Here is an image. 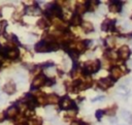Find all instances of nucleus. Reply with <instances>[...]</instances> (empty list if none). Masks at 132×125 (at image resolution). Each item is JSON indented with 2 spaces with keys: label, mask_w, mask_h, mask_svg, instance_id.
Wrapping results in <instances>:
<instances>
[{
  "label": "nucleus",
  "mask_w": 132,
  "mask_h": 125,
  "mask_svg": "<svg viewBox=\"0 0 132 125\" xmlns=\"http://www.w3.org/2000/svg\"><path fill=\"white\" fill-rule=\"evenodd\" d=\"M108 10L110 13H119L121 11V4L120 2H112L111 4H109Z\"/></svg>",
  "instance_id": "obj_9"
},
{
  "label": "nucleus",
  "mask_w": 132,
  "mask_h": 125,
  "mask_svg": "<svg viewBox=\"0 0 132 125\" xmlns=\"http://www.w3.org/2000/svg\"><path fill=\"white\" fill-rule=\"evenodd\" d=\"M46 78L43 77V76H38V77H36L34 80H33V82H32V87L33 88H39V87H41L43 84H46Z\"/></svg>",
  "instance_id": "obj_4"
},
{
  "label": "nucleus",
  "mask_w": 132,
  "mask_h": 125,
  "mask_svg": "<svg viewBox=\"0 0 132 125\" xmlns=\"http://www.w3.org/2000/svg\"><path fill=\"white\" fill-rule=\"evenodd\" d=\"M83 125H89V124H83Z\"/></svg>",
  "instance_id": "obj_28"
},
{
  "label": "nucleus",
  "mask_w": 132,
  "mask_h": 125,
  "mask_svg": "<svg viewBox=\"0 0 132 125\" xmlns=\"http://www.w3.org/2000/svg\"><path fill=\"white\" fill-rule=\"evenodd\" d=\"M4 91L8 94H13L15 91H16V87L14 84H7L5 87H4Z\"/></svg>",
  "instance_id": "obj_13"
},
{
  "label": "nucleus",
  "mask_w": 132,
  "mask_h": 125,
  "mask_svg": "<svg viewBox=\"0 0 132 125\" xmlns=\"http://www.w3.org/2000/svg\"><path fill=\"white\" fill-rule=\"evenodd\" d=\"M77 49L80 50V51L84 50V49H85V44H84V43H78V44H77Z\"/></svg>",
  "instance_id": "obj_21"
},
{
  "label": "nucleus",
  "mask_w": 132,
  "mask_h": 125,
  "mask_svg": "<svg viewBox=\"0 0 132 125\" xmlns=\"http://www.w3.org/2000/svg\"><path fill=\"white\" fill-rule=\"evenodd\" d=\"M103 114H104V112L103 111H101V110H98L97 112H96V118H97L98 120H100L101 119V117H102V116H103Z\"/></svg>",
  "instance_id": "obj_18"
},
{
  "label": "nucleus",
  "mask_w": 132,
  "mask_h": 125,
  "mask_svg": "<svg viewBox=\"0 0 132 125\" xmlns=\"http://www.w3.org/2000/svg\"><path fill=\"white\" fill-rule=\"evenodd\" d=\"M113 24H115V21H110V20H105L102 25H101V29L103 31H107L108 29H111Z\"/></svg>",
  "instance_id": "obj_8"
},
{
  "label": "nucleus",
  "mask_w": 132,
  "mask_h": 125,
  "mask_svg": "<svg viewBox=\"0 0 132 125\" xmlns=\"http://www.w3.org/2000/svg\"><path fill=\"white\" fill-rule=\"evenodd\" d=\"M100 99H104V96H99V97H96L94 99H92V101H96V100H100Z\"/></svg>",
  "instance_id": "obj_24"
},
{
  "label": "nucleus",
  "mask_w": 132,
  "mask_h": 125,
  "mask_svg": "<svg viewBox=\"0 0 132 125\" xmlns=\"http://www.w3.org/2000/svg\"><path fill=\"white\" fill-rule=\"evenodd\" d=\"M110 73H111V77L113 78V80H118L123 76V71L119 66H113L110 70Z\"/></svg>",
  "instance_id": "obj_6"
},
{
  "label": "nucleus",
  "mask_w": 132,
  "mask_h": 125,
  "mask_svg": "<svg viewBox=\"0 0 132 125\" xmlns=\"http://www.w3.org/2000/svg\"><path fill=\"white\" fill-rule=\"evenodd\" d=\"M18 56H19V51L18 50H12V51L7 52V57L10 59H16Z\"/></svg>",
  "instance_id": "obj_15"
},
{
  "label": "nucleus",
  "mask_w": 132,
  "mask_h": 125,
  "mask_svg": "<svg viewBox=\"0 0 132 125\" xmlns=\"http://www.w3.org/2000/svg\"><path fill=\"white\" fill-rule=\"evenodd\" d=\"M110 122L115 123V122H117V119H116V118H112V119H110Z\"/></svg>",
  "instance_id": "obj_26"
},
{
  "label": "nucleus",
  "mask_w": 132,
  "mask_h": 125,
  "mask_svg": "<svg viewBox=\"0 0 132 125\" xmlns=\"http://www.w3.org/2000/svg\"><path fill=\"white\" fill-rule=\"evenodd\" d=\"M71 23H72V25H74V26H76V25H80V24L82 23V19H81V17L78 16V14H75V15L72 17Z\"/></svg>",
  "instance_id": "obj_14"
},
{
  "label": "nucleus",
  "mask_w": 132,
  "mask_h": 125,
  "mask_svg": "<svg viewBox=\"0 0 132 125\" xmlns=\"http://www.w3.org/2000/svg\"><path fill=\"white\" fill-rule=\"evenodd\" d=\"M87 11V4H77L76 6V13L78 14H84Z\"/></svg>",
  "instance_id": "obj_16"
},
{
  "label": "nucleus",
  "mask_w": 132,
  "mask_h": 125,
  "mask_svg": "<svg viewBox=\"0 0 132 125\" xmlns=\"http://www.w3.org/2000/svg\"><path fill=\"white\" fill-rule=\"evenodd\" d=\"M2 119H3V115H2V114H0V121H1Z\"/></svg>",
  "instance_id": "obj_27"
},
{
  "label": "nucleus",
  "mask_w": 132,
  "mask_h": 125,
  "mask_svg": "<svg viewBox=\"0 0 132 125\" xmlns=\"http://www.w3.org/2000/svg\"><path fill=\"white\" fill-rule=\"evenodd\" d=\"M58 100H59V97L55 94H51L48 96V101L49 103L51 104H55V103H58Z\"/></svg>",
  "instance_id": "obj_12"
},
{
  "label": "nucleus",
  "mask_w": 132,
  "mask_h": 125,
  "mask_svg": "<svg viewBox=\"0 0 132 125\" xmlns=\"http://www.w3.org/2000/svg\"><path fill=\"white\" fill-rule=\"evenodd\" d=\"M108 57L111 58V59H117V58L119 57V54H117L115 52H109L108 53Z\"/></svg>",
  "instance_id": "obj_19"
},
{
  "label": "nucleus",
  "mask_w": 132,
  "mask_h": 125,
  "mask_svg": "<svg viewBox=\"0 0 132 125\" xmlns=\"http://www.w3.org/2000/svg\"><path fill=\"white\" fill-rule=\"evenodd\" d=\"M17 113H18V109L16 106H11L10 109L6 111V116L8 118H14L17 116Z\"/></svg>",
  "instance_id": "obj_10"
},
{
  "label": "nucleus",
  "mask_w": 132,
  "mask_h": 125,
  "mask_svg": "<svg viewBox=\"0 0 132 125\" xmlns=\"http://www.w3.org/2000/svg\"><path fill=\"white\" fill-rule=\"evenodd\" d=\"M100 68V61L95 60V61H89L86 63V70L89 72H96Z\"/></svg>",
  "instance_id": "obj_1"
},
{
  "label": "nucleus",
  "mask_w": 132,
  "mask_h": 125,
  "mask_svg": "<svg viewBox=\"0 0 132 125\" xmlns=\"http://www.w3.org/2000/svg\"><path fill=\"white\" fill-rule=\"evenodd\" d=\"M121 115H122V117L124 118L126 121H128L130 124H132V115H131L129 112H127V111H125V110H123V111L121 112Z\"/></svg>",
  "instance_id": "obj_11"
},
{
  "label": "nucleus",
  "mask_w": 132,
  "mask_h": 125,
  "mask_svg": "<svg viewBox=\"0 0 132 125\" xmlns=\"http://www.w3.org/2000/svg\"><path fill=\"white\" fill-rule=\"evenodd\" d=\"M112 84H113V81H111L109 78L101 79V80L98 82V85H99L102 89H107V88H109Z\"/></svg>",
  "instance_id": "obj_5"
},
{
  "label": "nucleus",
  "mask_w": 132,
  "mask_h": 125,
  "mask_svg": "<svg viewBox=\"0 0 132 125\" xmlns=\"http://www.w3.org/2000/svg\"><path fill=\"white\" fill-rule=\"evenodd\" d=\"M70 56H71L72 58H74V59H76V58L78 57V54L76 52H70Z\"/></svg>",
  "instance_id": "obj_22"
},
{
  "label": "nucleus",
  "mask_w": 132,
  "mask_h": 125,
  "mask_svg": "<svg viewBox=\"0 0 132 125\" xmlns=\"http://www.w3.org/2000/svg\"><path fill=\"white\" fill-rule=\"evenodd\" d=\"M46 22H45V20H39V22H38V26L39 27H41V28H45L46 27Z\"/></svg>",
  "instance_id": "obj_20"
},
{
  "label": "nucleus",
  "mask_w": 132,
  "mask_h": 125,
  "mask_svg": "<svg viewBox=\"0 0 132 125\" xmlns=\"http://www.w3.org/2000/svg\"><path fill=\"white\" fill-rule=\"evenodd\" d=\"M70 125H81V123H78V122H72Z\"/></svg>",
  "instance_id": "obj_25"
},
{
  "label": "nucleus",
  "mask_w": 132,
  "mask_h": 125,
  "mask_svg": "<svg viewBox=\"0 0 132 125\" xmlns=\"http://www.w3.org/2000/svg\"><path fill=\"white\" fill-rule=\"evenodd\" d=\"M106 114H108V115H115V109L106 111Z\"/></svg>",
  "instance_id": "obj_23"
},
{
  "label": "nucleus",
  "mask_w": 132,
  "mask_h": 125,
  "mask_svg": "<svg viewBox=\"0 0 132 125\" xmlns=\"http://www.w3.org/2000/svg\"><path fill=\"white\" fill-rule=\"evenodd\" d=\"M60 106H61V109H63V110L71 109L73 106V101L69 97H64V98H62V100L60 101Z\"/></svg>",
  "instance_id": "obj_3"
},
{
  "label": "nucleus",
  "mask_w": 132,
  "mask_h": 125,
  "mask_svg": "<svg viewBox=\"0 0 132 125\" xmlns=\"http://www.w3.org/2000/svg\"><path fill=\"white\" fill-rule=\"evenodd\" d=\"M35 50H36L37 52H48L50 51V48H49V45L46 44V41H40V43H38L36 46H35Z\"/></svg>",
  "instance_id": "obj_7"
},
{
  "label": "nucleus",
  "mask_w": 132,
  "mask_h": 125,
  "mask_svg": "<svg viewBox=\"0 0 132 125\" xmlns=\"http://www.w3.org/2000/svg\"><path fill=\"white\" fill-rule=\"evenodd\" d=\"M118 54H119V57L121 58V59H123V60L128 59L129 56H130V49H129V47L128 46H122L120 48V50H119Z\"/></svg>",
  "instance_id": "obj_2"
},
{
  "label": "nucleus",
  "mask_w": 132,
  "mask_h": 125,
  "mask_svg": "<svg viewBox=\"0 0 132 125\" xmlns=\"http://www.w3.org/2000/svg\"><path fill=\"white\" fill-rule=\"evenodd\" d=\"M83 28L87 31V32H90L93 30V25L90 22H84L83 23Z\"/></svg>",
  "instance_id": "obj_17"
}]
</instances>
